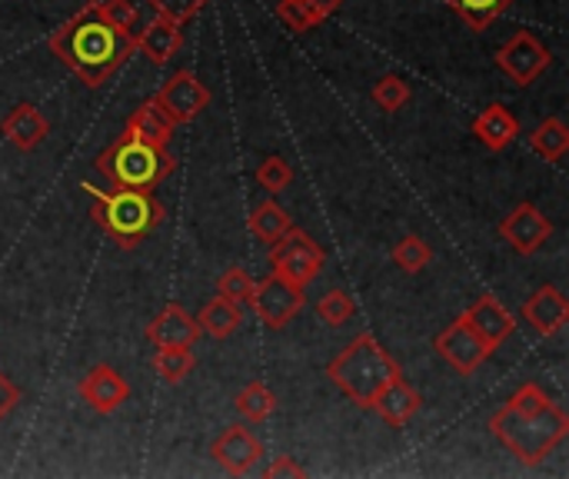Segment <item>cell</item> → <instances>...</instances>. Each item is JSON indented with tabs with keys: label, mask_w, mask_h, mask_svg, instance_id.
I'll use <instances>...</instances> for the list:
<instances>
[{
	"label": "cell",
	"mask_w": 569,
	"mask_h": 479,
	"mask_svg": "<svg viewBox=\"0 0 569 479\" xmlns=\"http://www.w3.org/2000/svg\"><path fill=\"white\" fill-rule=\"evenodd\" d=\"M50 53L73 70L87 87H103L137 50V37L123 27H113L97 3L80 7L50 33Z\"/></svg>",
	"instance_id": "6da1fadb"
},
{
	"label": "cell",
	"mask_w": 569,
	"mask_h": 479,
	"mask_svg": "<svg viewBox=\"0 0 569 479\" xmlns=\"http://www.w3.org/2000/svg\"><path fill=\"white\" fill-rule=\"evenodd\" d=\"M490 430L523 467H540L569 437V417L543 387L523 383L493 413Z\"/></svg>",
	"instance_id": "7a4b0ae2"
},
{
	"label": "cell",
	"mask_w": 569,
	"mask_h": 479,
	"mask_svg": "<svg viewBox=\"0 0 569 479\" xmlns=\"http://www.w3.org/2000/svg\"><path fill=\"white\" fill-rule=\"evenodd\" d=\"M80 190L90 200L93 223L120 250H133L137 243H143L163 220V203L150 190H127V187L100 190L93 183H80Z\"/></svg>",
	"instance_id": "3957f363"
},
{
	"label": "cell",
	"mask_w": 569,
	"mask_h": 479,
	"mask_svg": "<svg viewBox=\"0 0 569 479\" xmlns=\"http://www.w3.org/2000/svg\"><path fill=\"white\" fill-rule=\"evenodd\" d=\"M327 377L360 410H373L377 397L400 377V363L377 343V337L363 333L350 340L347 350L327 367Z\"/></svg>",
	"instance_id": "277c9868"
},
{
	"label": "cell",
	"mask_w": 569,
	"mask_h": 479,
	"mask_svg": "<svg viewBox=\"0 0 569 479\" xmlns=\"http://www.w3.org/2000/svg\"><path fill=\"white\" fill-rule=\"evenodd\" d=\"M93 167L110 180V187H127V190H153L160 187L177 160L170 157L167 147H157V143H147L133 133H120L97 160Z\"/></svg>",
	"instance_id": "5b68a950"
},
{
	"label": "cell",
	"mask_w": 569,
	"mask_h": 479,
	"mask_svg": "<svg viewBox=\"0 0 569 479\" xmlns=\"http://www.w3.org/2000/svg\"><path fill=\"white\" fill-rule=\"evenodd\" d=\"M323 263H327L323 247L310 233H303L297 227H290L280 240L270 243V267H273V273L290 280L300 290H307L323 273Z\"/></svg>",
	"instance_id": "8992f818"
},
{
	"label": "cell",
	"mask_w": 569,
	"mask_h": 479,
	"mask_svg": "<svg viewBox=\"0 0 569 479\" xmlns=\"http://www.w3.org/2000/svg\"><path fill=\"white\" fill-rule=\"evenodd\" d=\"M553 63L550 47H543L530 30H517L500 50H497V67L517 80V87H530L537 77H543V70Z\"/></svg>",
	"instance_id": "52a82bcc"
},
{
	"label": "cell",
	"mask_w": 569,
	"mask_h": 479,
	"mask_svg": "<svg viewBox=\"0 0 569 479\" xmlns=\"http://www.w3.org/2000/svg\"><path fill=\"white\" fill-rule=\"evenodd\" d=\"M303 290L293 287L290 280L270 273L267 280L253 283V293H250V307L253 313L270 327V330H283L300 310H303Z\"/></svg>",
	"instance_id": "ba28073f"
},
{
	"label": "cell",
	"mask_w": 569,
	"mask_h": 479,
	"mask_svg": "<svg viewBox=\"0 0 569 479\" xmlns=\"http://www.w3.org/2000/svg\"><path fill=\"white\" fill-rule=\"evenodd\" d=\"M433 350H437L457 373H463V377L477 373V370L493 357V350H490V347L483 343V337L467 323V317L453 320V323L433 340Z\"/></svg>",
	"instance_id": "9c48e42d"
},
{
	"label": "cell",
	"mask_w": 569,
	"mask_h": 479,
	"mask_svg": "<svg viewBox=\"0 0 569 479\" xmlns=\"http://www.w3.org/2000/svg\"><path fill=\"white\" fill-rule=\"evenodd\" d=\"M173 123H190L210 107V87L193 70H177L153 97Z\"/></svg>",
	"instance_id": "30bf717a"
},
{
	"label": "cell",
	"mask_w": 569,
	"mask_h": 479,
	"mask_svg": "<svg viewBox=\"0 0 569 479\" xmlns=\"http://www.w3.org/2000/svg\"><path fill=\"white\" fill-rule=\"evenodd\" d=\"M500 237L510 243L513 253L533 257V253L543 250V243L553 237V220L543 217L540 207L520 203V207H513V210L500 220Z\"/></svg>",
	"instance_id": "8fae6325"
},
{
	"label": "cell",
	"mask_w": 569,
	"mask_h": 479,
	"mask_svg": "<svg viewBox=\"0 0 569 479\" xmlns=\"http://www.w3.org/2000/svg\"><path fill=\"white\" fill-rule=\"evenodd\" d=\"M210 457L217 467H223L230 477H247L260 460H263V443L253 437V430H247L243 423L237 427H227L213 447H210Z\"/></svg>",
	"instance_id": "7c38bea8"
},
{
	"label": "cell",
	"mask_w": 569,
	"mask_h": 479,
	"mask_svg": "<svg viewBox=\"0 0 569 479\" xmlns=\"http://www.w3.org/2000/svg\"><path fill=\"white\" fill-rule=\"evenodd\" d=\"M80 400H83L93 413L107 417V413H117V410L130 400V383H127L123 373L113 370L110 363H97V367H90V370L83 373V380H80Z\"/></svg>",
	"instance_id": "4fadbf2b"
},
{
	"label": "cell",
	"mask_w": 569,
	"mask_h": 479,
	"mask_svg": "<svg viewBox=\"0 0 569 479\" xmlns=\"http://www.w3.org/2000/svg\"><path fill=\"white\" fill-rule=\"evenodd\" d=\"M197 337H200V327L180 303H167L147 327V340L157 350H167V347H190L193 350Z\"/></svg>",
	"instance_id": "5bb4252c"
},
{
	"label": "cell",
	"mask_w": 569,
	"mask_h": 479,
	"mask_svg": "<svg viewBox=\"0 0 569 479\" xmlns=\"http://www.w3.org/2000/svg\"><path fill=\"white\" fill-rule=\"evenodd\" d=\"M183 20L180 17H170V13H157L143 33L137 37V50H143V57L153 63V67H163L183 43Z\"/></svg>",
	"instance_id": "9a60e30c"
},
{
	"label": "cell",
	"mask_w": 569,
	"mask_h": 479,
	"mask_svg": "<svg viewBox=\"0 0 569 479\" xmlns=\"http://www.w3.org/2000/svg\"><path fill=\"white\" fill-rule=\"evenodd\" d=\"M523 320L540 333V337H557L569 320V303L560 287H540L527 303H523Z\"/></svg>",
	"instance_id": "2e32d148"
},
{
	"label": "cell",
	"mask_w": 569,
	"mask_h": 479,
	"mask_svg": "<svg viewBox=\"0 0 569 479\" xmlns=\"http://www.w3.org/2000/svg\"><path fill=\"white\" fill-rule=\"evenodd\" d=\"M467 323L483 337V343L490 347V350H497L503 340H510V333L517 330V320H513V313L497 300V297H490V293H483L467 313Z\"/></svg>",
	"instance_id": "e0dca14e"
},
{
	"label": "cell",
	"mask_w": 569,
	"mask_h": 479,
	"mask_svg": "<svg viewBox=\"0 0 569 479\" xmlns=\"http://www.w3.org/2000/svg\"><path fill=\"white\" fill-rule=\"evenodd\" d=\"M0 133H3L7 143H13L17 150H37V147L50 137V120H47L33 103H17V107L0 120Z\"/></svg>",
	"instance_id": "ac0fdd59"
},
{
	"label": "cell",
	"mask_w": 569,
	"mask_h": 479,
	"mask_svg": "<svg viewBox=\"0 0 569 479\" xmlns=\"http://www.w3.org/2000/svg\"><path fill=\"white\" fill-rule=\"evenodd\" d=\"M473 137L487 150L500 153V150H507L520 137V120H517V113L507 103H490V107H483L473 117Z\"/></svg>",
	"instance_id": "d6986e66"
},
{
	"label": "cell",
	"mask_w": 569,
	"mask_h": 479,
	"mask_svg": "<svg viewBox=\"0 0 569 479\" xmlns=\"http://www.w3.org/2000/svg\"><path fill=\"white\" fill-rule=\"evenodd\" d=\"M373 410L383 417V423H390V427H407L420 410H423V397L403 380V373L377 397V403H373Z\"/></svg>",
	"instance_id": "ffe728a7"
},
{
	"label": "cell",
	"mask_w": 569,
	"mask_h": 479,
	"mask_svg": "<svg viewBox=\"0 0 569 479\" xmlns=\"http://www.w3.org/2000/svg\"><path fill=\"white\" fill-rule=\"evenodd\" d=\"M173 127H177V123L167 117V110H163L153 97L143 100V103L127 117V123H123L127 133H133V137H140V140H147V143H157V147H167V143H170Z\"/></svg>",
	"instance_id": "44dd1931"
},
{
	"label": "cell",
	"mask_w": 569,
	"mask_h": 479,
	"mask_svg": "<svg viewBox=\"0 0 569 479\" xmlns=\"http://www.w3.org/2000/svg\"><path fill=\"white\" fill-rule=\"evenodd\" d=\"M240 323H243L240 303H230V300L220 297V293H217L213 300H207L203 310H200V317H197V327H200L203 333H210L213 340L233 337V333L240 330Z\"/></svg>",
	"instance_id": "7402d4cb"
},
{
	"label": "cell",
	"mask_w": 569,
	"mask_h": 479,
	"mask_svg": "<svg viewBox=\"0 0 569 479\" xmlns=\"http://www.w3.org/2000/svg\"><path fill=\"white\" fill-rule=\"evenodd\" d=\"M457 17H463V23L477 33L490 30L493 20H500L517 0H443Z\"/></svg>",
	"instance_id": "603a6c76"
},
{
	"label": "cell",
	"mask_w": 569,
	"mask_h": 479,
	"mask_svg": "<svg viewBox=\"0 0 569 479\" xmlns=\"http://www.w3.org/2000/svg\"><path fill=\"white\" fill-rule=\"evenodd\" d=\"M530 147L537 157L543 160H563L569 150V127L560 120V117H547L533 133H530Z\"/></svg>",
	"instance_id": "cb8c5ba5"
},
{
	"label": "cell",
	"mask_w": 569,
	"mask_h": 479,
	"mask_svg": "<svg viewBox=\"0 0 569 479\" xmlns=\"http://www.w3.org/2000/svg\"><path fill=\"white\" fill-rule=\"evenodd\" d=\"M290 227H293V217H290L277 200H267V203H260V207L250 213V233H253L257 240H263V243L280 240Z\"/></svg>",
	"instance_id": "d4e9b609"
},
{
	"label": "cell",
	"mask_w": 569,
	"mask_h": 479,
	"mask_svg": "<svg viewBox=\"0 0 569 479\" xmlns=\"http://www.w3.org/2000/svg\"><path fill=\"white\" fill-rule=\"evenodd\" d=\"M233 407H237V413H240L247 423H263V420H270V417H273V410H277V397H273V390H270L267 383L253 380L250 387H243V390L237 393Z\"/></svg>",
	"instance_id": "484cf974"
},
{
	"label": "cell",
	"mask_w": 569,
	"mask_h": 479,
	"mask_svg": "<svg viewBox=\"0 0 569 479\" xmlns=\"http://www.w3.org/2000/svg\"><path fill=\"white\" fill-rule=\"evenodd\" d=\"M193 367H197V357L190 353V347H167V350H157V357H153L157 377L170 387L183 383L193 373Z\"/></svg>",
	"instance_id": "4316f807"
},
{
	"label": "cell",
	"mask_w": 569,
	"mask_h": 479,
	"mask_svg": "<svg viewBox=\"0 0 569 479\" xmlns=\"http://www.w3.org/2000/svg\"><path fill=\"white\" fill-rule=\"evenodd\" d=\"M430 260H433V250H430V243H427L423 237H417V233L403 237V240L393 247V263H397L403 273H420V270H427Z\"/></svg>",
	"instance_id": "83f0119b"
},
{
	"label": "cell",
	"mask_w": 569,
	"mask_h": 479,
	"mask_svg": "<svg viewBox=\"0 0 569 479\" xmlns=\"http://www.w3.org/2000/svg\"><path fill=\"white\" fill-rule=\"evenodd\" d=\"M370 97H373V103H377L383 113H397L400 107L410 103V83L400 80V77H393V73H387V77H380V80L373 83Z\"/></svg>",
	"instance_id": "f1b7e54d"
},
{
	"label": "cell",
	"mask_w": 569,
	"mask_h": 479,
	"mask_svg": "<svg viewBox=\"0 0 569 479\" xmlns=\"http://www.w3.org/2000/svg\"><path fill=\"white\" fill-rule=\"evenodd\" d=\"M277 13L283 23H290L293 30L307 33V30H317L327 17L313 7V0H280L277 3Z\"/></svg>",
	"instance_id": "f546056e"
},
{
	"label": "cell",
	"mask_w": 569,
	"mask_h": 479,
	"mask_svg": "<svg viewBox=\"0 0 569 479\" xmlns=\"http://www.w3.org/2000/svg\"><path fill=\"white\" fill-rule=\"evenodd\" d=\"M317 317L327 323V327H343L353 320V300L343 293V290H327L320 300H317Z\"/></svg>",
	"instance_id": "4dcf8cb0"
},
{
	"label": "cell",
	"mask_w": 569,
	"mask_h": 479,
	"mask_svg": "<svg viewBox=\"0 0 569 479\" xmlns=\"http://www.w3.org/2000/svg\"><path fill=\"white\" fill-rule=\"evenodd\" d=\"M257 183L270 193H283L290 183H293V167L283 160V157H267L260 167H257Z\"/></svg>",
	"instance_id": "1f68e13d"
},
{
	"label": "cell",
	"mask_w": 569,
	"mask_h": 479,
	"mask_svg": "<svg viewBox=\"0 0 569 479\" xmlns=\"http://www.w3.org/2000/svg\"><path fill=\"white\" fill-rule=\"evenodd\" d=\"M217 293L227 297L230 303H250L253 293V280L243 267H230L217 277Z\"/></svg>",
	"instance_id": "d6a6232c"
},
{
	"label": "cell",
	"mask_w": 569,
	"mask_h": 479,
	"mask_svg": "<svg viewBox=\"0 0 569 479\" xmlns=\"http://www.w3.org/2000/svg\"><path fill=\"white\" fill-rule=\"evenodd\" d=\"M97 10H100L113 27L130 30V27L137 23V3H133V0H100Z\"/></svg>",
	"instance_id": "836d02e7"
},
{
	"label": "cell",
	"mask_w": 569,
	"mask_h": 479,
	"mask_svg": "<svg viewBox=\"0 0 569 479\" xmlns=\"http://www.w3.org/2000/svg\"><path fill=\"white\" fill-rule=\"evenodd\" d=\"M157 13H170V17H180L183 23H190L210 0H147Z\"/></svg>",
	"instance_id": "e575fe53"
},
{
	"label": "cell",
	"mask_w": 569,
	"mask_h": 479,
	"mask_svg": "<svg viewBox=\"0 0 569 479\" xmlns=\"http://www.w3.org/2000/svg\"><path fill=\"white\" fill-rule=\"evenodd\" d=\"M263 477L267 479H280V477H290V479H303L307 477V470L300 467V463H293L290 457H277L267 470H263Z\"/></svg>",
	"instance_id": "d590c367"
},
{
	"label": "cell",
	"mask_w": 569,
	"mask_h": 479,
	"mask_svg": "<svg viewBox=\"0 0 569 479\" xmlns=\"http://www.w3.org/2000/svg\"><path fill=\"white\" fill-rule=\"evenodd\" d=\"M17 403H20V390H17V383H10V377H3V373H0V423L17 410Z\"/></svg>",
	"instance_id": "8d00e7d4"
},
{
	"label": "cell",
	"mask_w": 569,
	"mask_h": 479,
	"mask_svg": "<svg viewBox=\"0 0 569 479\" xmlns=\"http://www.w3.org/2000/svg\"><path fill=\"white\" fill-rule=\"evenodd\" d=\"M340 3H343V0H313V7H317V10H320L323 17H330V13H333V10H337Z\"/></svg>",
	"instance_id": "74e56055"
}]
</instances>
